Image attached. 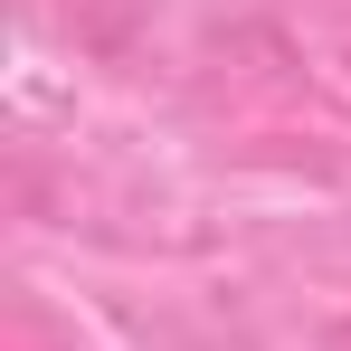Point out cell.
<instances>
[{
    "instance_id": "obj_1",
    "label": "cell",
    "mask_w": 351,
    "mask_h": 351,
    "mask_svg": "<svg viewBox=\"0 0 351 351\" xmlns=\"http://www.w3.org/2000/svg\"><path fill=\"white\" fill-rule=\"evenodd\" d=\"M66 10V38L86 48V58H133L143 48V29H152V0H58Z\"/></svg>"
},
{
    "instance_id": "obj_2",
    "label": "cell",
    "mask_w": 351,
    "mask_h": 351,
    "mask_svg": "<svg viewBox=\"0 0 351 351\" xmlns=\"http://www.w3.org/2000/svg\"><path fill=\"white\" fill-rule=\"evenodd\" d=\"M323 351H351V323H332V332H323Z\"/></svg>"
}]
</instances>
